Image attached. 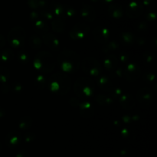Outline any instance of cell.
Here are the masks:
<instances>
[{"instance_id": "6da1fadb", "label": "cell", "mask_w": 157, "mask_h": 157, "mask_svg": "<svg viewBox=\"0 0 157 157\" xmlns=\"http://www.w3.org/2000/svg\"><path fill=\"white\" fill-rule=\"evenodd\" d=\"M58 64L64 72H75L81 64V58L78 53L69 49L63 50L58 58Z\"/></svg>"}, {"instance_id": "7a4b0ae2", "label": "cell", "mask_w": 157, "mask_h": 157, "mask_svg": "<svg viewBox=\"0 0 157 157\" xmlns=\"http://www.w3.org/2000/svg\"><path fill=\"white\" fill-rule=\"evenodd\" d=\"M48 85L53 92L64 95L70 90L71 83L64 73H55L49 78Z\"/></svg>"}, {"instance_id": "3957f363", "label": "cell", "mask_w": 157, "mask_h": 157, "mask_svg": "<svg viewBox=\"0 0 157 157\" xmlns=\"http://www.w3.org/2000/svg\"><path fill=\"white\" fill-rule=\"evenodd\" d=\"M34 65L41 73H49L55 67V61L52 54L43 51L38 52L35 57Z\"/></svg>"}, {"instance_id": "277c9868", "label": "cell", "mask_w": 157, "mask_h": 157, "mask_svg": "<svg viewBox=\"0 0 157 157\" xmlns=\"http://www.w3.org/2000/svg\"><path fill=\"white\" fill-rule=\"evenodd\" d=\"M74 90L79 98H87L90 97L94 90V83L92 80L81 78L77 80L74 85Z\"/></svg>"}, {"instance_id": "5b68a950", "label": "cell", "mask_w": 157, "mask_h": 157, "mask_svg": "<svg viewBox=\"0 0 157 157\" xmlns=\"http://www.w3.org/2000/svg\"><path fill=\"white\" fill-rule=\"evenodd\" d=\"M25 32L21 27H15L9 32L8 41L13 48H20L25 41Z\"/></svg>"}, {"instance_id": "8992f818", "label": "cell", "mask_w": 157, "mask_h": 157, "mask_svg": "<svg viewBox=\"0 0 157 157\" xmlns=\"http://www.w3.org/2000/svg\"><path fill=\"white\" fill-rule=\"evenodd\" d=\"M83 70L86 74L98 76L102 71V67L99 61L92 57H87L83 62Z\"/></svg>"}, {"instance_id": "52a82bcc", "label": "cell", "mask_w": 157, "mask_h": 157, "mask_svg": "<svg viewBox=\"0 0 157 157\" xmlns=\"http://www.w3.org/2000/svg\"><path fill=\"white\" fill-rule=\"evenodd\" d=\"M89 30H90V29H89V26L87 25L78 23V24L75 25L71 30L70 31V36L71 38L75 40L83 38L87 35Z\"/></svg>"}, {"instance_id": "ba28073f", "label": "cell", "mask_w": 157, "mask_h": 157, "mask_svg": "<svg viewBox=\"0 0 157 157\" xmlns=\"http://www.w3.org/2000/svg\"><path fill=\"white\" fill-rule=\"evenodd\" d=\"M95 40L100 43H104L109 39V31L103 27H98L93 31Z\"/></svg>"}, {"instance_id": "9c48e42d", "label": "cell", "mask_w": 157, "mask_h": 157, "mask_svg": "<svg viewBox=\"0 0 157 157\" xmlns=\"http://www.w3.org/2000/svg\"><path fill=\"white\" fill-rule=\"evenodd\" d=\"M43 41L45 43L46 45L48 46L50 48L53 50H58L59 48V41L54 35L50 33H45L42 36Z\"/></svg>"}, {"instance_id": "30bf717a", "label": "cell", "mask_w": 157, "mask_h": 157, "mask_svg": "<svg viewBox=\"0 0 157 157\" xmlns=\"http://www.w3.org/2000/svg\"><path fill=\"white\" fill-rule=\"evenodd\" d=\"M81 15L87 21H93L95 18V11L92 6L84 5L81 9Z\"/></svg>"}, {"instance_id": "8fae6325", "label": "cell", "mask_w": 157, "mask_h": 157, "mask_svg": "<svg viewBox=\"0 0 157 157\" xmlns=\"http://www.w3.org/2000/svg\"><path fill=\"white\" fill-rule=\"evenodd\" d=\"M125 76L128 81H136L140 76V70L136 66L130 64L127 67L125 71Z\"/></svg>"}, {"instance_id": "7c38bea8", "label": "cell", "mask_w": 157, "mask_h": 157, "mask_svg": "<svg viewBox=\"0 0 157 157\" xmlns=\"http://www.w3.org/2000/svg\"><path fill=\"white\" fill-rule=\"evenodd\" d=\"M153 95L151 90L148 88H141L138 90V100L141 104H148L151 101Z\"/></svg>"}, {"instance_id": "4fadbf2b", "label": "cell", "mask_w": 157, "mask_h": 157, "mask_svg": "<svg viewBox=\"0 0 157 157\" xmlns=\"http://www.w3.org/2000/svg\"><path fill=\"white\" fill-rule=\"evenodd\" d=\"M143 12V7L136 2H132L127 10V13L130 18H136Z\"/></svg>"}, {"instance_id": "5bb4252c", "label": "cell", "mask_w": 157, "mask_h": 157, "mask_svg": "<svg viewBox=\"0 0 157 157\" xmlns=\"http://www.w3.org/2000/svg\"><path fill=\"white\" fill-rule=\"evenodd\" d=\"M21 136L17 131H11L6 136V143L9 147H15L19 144Z\"/></svg>"}, {"instance_id": "9a60e30c", "label": "cell", "mask_w": 157, "mask_h": 157, "mask_svg": "<svg viewBox=\"0 0 157 157\" xmlns=\"http://www.w3.org/2000/svg\"><path fill=\"white\" fill-rule=\"evenodd\" d=\"M120 103H121V105L127 110H130L135 105L134 99L130 94H125L121 97L120 99Z\"/></svg>"}, {"instance_id": "2e32d148", "label": "cell", "mask_w": 157, "mask_h": 157, "mask_svg": "<svg viewBox=\"0 0 157 157\" xmlns=\"http://www.w3.org/2000/svg\"><path fill=\"white\" fill-rule=\"evenodd\" d=\"M109 12L114 18H120L123 15V10L121 6L117 4H113L109 7Z\"/></svg>"}, {"instance_id": "e0dca14e", "label": "cell", "mask_w": 157, "mask_h": 157, "mask_svg": "<svg viewBox=\"0 0 157 157\" xmlns=\"http://www.w3.org/2000/svg\"><path fill=\"white\" fill-rule=\"evenodd\" d=\"M80 112H81V114L83 117H89L92 116V114H93V109L91 108V106L88 103H83L81 105Z\"/></svg>"}, {"instance_id": "ac0fdd59", "label": "cell", "mask_w": 157, "mask_h": 157, "mask_svg": "<svg viewBox=\"0 0 157 157\" xmlns=\"http://www.w3.org/2000/svg\"><path fill=\"white\" fill-rule=\"evenodd\" d=\"M32 125V118L30 116H25L21 118L19 121L20 129L23 130H28Z\"/></svg>"}, {"instance_id": "d6986e66", "label": "cell", "mask_w": 157, "mask_h": 157, "mask_svg": "<svg viewBox=\"0 0 157 157\" xmlns=\"http://www.w3.org/2000/svg\"><path fill=\"white\" fill-rule=\"evenodd\" d=\"M29 44L33 49H39L41 47L42 42L39 37L37 35H32L29 38Z\"/></svg>"}, {"instance_id": "ffe728a7", "label": "cell", "mask_w": 157, "mask_h": 157, "mask_svg": "<svg viewBox=\"0 0 157 157\" xmlns=\"http://www.w3.org/2000/svg\"><path fill=\"white\" fill-rule=\"evenodd\" d=\"M52 28L57 32H63L65 29V24L61 19H55L52 21Z\"/></svg>"}, {"instance_id": "44dd1931", "label": "cell", "mask_w": 157, "mask_h": 157, "mask_svg": "<svg viewBox=\"0 0 157 157\" xmlns=\"http://www.w3.org/2000/svg\"><path fill=\"white\" fill-rule=\"evenodd\" d=\"M35 25L37 32H38V33L43 34V35L45 34L46 32L48 31V27L47 25L44 22H43L42 21H41V20H38V21H35Z\"/></svg>"}, {"instance_id": "7402d4cb", "label": "cell", "mask_w": 157, "mask_h": 157, "mask_svg": "<svg viewBox=\"0 0 157 157\" xmlns=\"http://www.w3.org/2000/svg\"><path fill=\"white\" fill-rule=\"evenodd\" d=\"M47 84H48V81L44 75H40L35 78V84H36L35 86H36L39 89L44 88Z\"/></svg>"}, {"instance_id": "603a6c76", "label": "cell", "mask_w": 157, "mask_h": 157, "mask_svg": "<svg viewBox=\"0 0 157 157\" xmlns=\"http://www.w3.org/2000/svg\"><path fill=\"white\" fill-rule=\"evenodd\" d=\"M1 57L5 61H12L14 58V52L11 49H6L1 53Z\"/></svg>"}, {"instance_id": "cb8c5ba5", "label": "cell", "mask_w": 157, "mask_h": 157, "mask_svg": "<svg viewBox=\"0 0 157 157\" xmlns=\"http://www.w3.org/2000/svg\"><path fill=\"white\" fill-rule=\"evenodd\" d=\"M10 77V72L7 68L3 67H0V81H8V79Z\"/></svg>"}, {"instance_id": "d4e9b609", "label": "cell", "mask_w": 157, "mask_h": 157, "mask_svg": "<svg viewBox=\"0 0 157 157\" xmlns=\"http://www.w3.org/2000/svg\"><path fill=\"white\" fill-rule=\"evenodd\" d=\"M117 61L116 58L113 56H109L107 59L105 60V62H104V65L107 68H113L115 66L117 65Z\"/></svg>"}, {"instance_id": "484cf974", "label": "cell", "mask_w": 157, "mask_h": 157, "mask_svg": "<svg viewBox=\"0 0 157 157\" xmlns=\"http://www.w3.org/2000/svg\"><path fill=\"white\" fill-rule=\"evenodd\" d=\"M95 99H96L97 101H98V102L101 104H109L111 103V100H110V98H107V97H105V96H104V95H101V94L98 95Z\"/></svg>"}, {"instance_id": "4316f807", "label": "cell", "mask_w": 157, "mask_h": 157, "mask_svg": "<svg viewBox=\"0 0 157 157\" xmlns=\"http://www.w3.org/2000/svg\"><path fill=\"white\" fill-rule=\"evenodd\" d=\"M53 12L58 15H63V14H64V15H65L66 14L65 9H64V7H62L61 5H57L56 6H55V7H54V9H53Z\"/></svg>"}, {"instance_id": "83f0119b", "label": "cell", "mask_w": 157, "mask_h": 157, "mask_svg": "<svg viewBox=\"0 0 157 157\" xmlns=\"http://www.w3.org/2000/svg\"><path fill=\"white\" fill-rule=\"evenodd\" d=\"M122 38L124 42L132 43V41H133V35H130V33H124L122 35Z\"/></svg>"}, {"instance_id": "f1b7e54d", "label": "cell", "mask_w": 157, "mask_h": 157, "mask_svg": "<svg viewBox=\"0 0 157 157\" xmlns=\"http://www.w3.org/2000/svg\"><path fill=\"white\" fill-rule=\"evenodd\" d=\"M100 85H101V87H103L104 89H105V87L108 88V87H110V81L107 78H101L100 79Z\"/></svg>"}, {"instance_id": "f546056e", "label": "cell", "mask_w": 157, "mask_h": 157, "mask_svg": "<svg viewBox=\"0 0 157 157\" xmlns=\"http://www.w3.org/2000/svg\"><path fill=\"white\" fill-rule=\"evenodd\" d=\"M29 6L32 8H38L41 5L40 0H29Z\"/></svg>"}, {"instance_id": "4dcf8cb0", "label": "cell", "mask_w": 157, "mask_h": 157, "mask_svg": "<svg viewBox=\"0 0 157 157\" xmlns=\"http://www.w3.org/2000/svg\"><path fill=\"white\" fill-rule=\"evenodd\" d=\"M19 55V60L21 61V62H28L29 61V56L27 55V54L24 53V52H19L18 53Z\"/></svg>"}, {"instance_id": "1f68e13d", "label": "cell", "mask_w": 157, "mask_h": 157, "mask_svg": "<svg viewBox=\"0 0 157 157\" xmlns=\"http://www.w3.org/2000/svg\"><path fill=\"white\" fill-rule=\"evenodd\" d=\"M16 157H30V156H29V153L27 151H25V150H21V151H20L16 155Z\"/></svg>"}, {"instance_id": "d6a6232c", "label": "cell", "mask_w": 157, "mask_h": 157, "mask_svg": "<svg viewBox=\"0 0 157 157\" xmlns=\"http://www.w3.org/2000/svg\"><path fill=\"white\" fill-rule=\"evenodd\" d=\"M5 43H6V41H5V38H3L2 35H0V48L2 47L3 45L5 44Z\"/></svg>"}, {"instance_id": "836d02e7", "label": "cell", "mask_w": 157, "mask_h": 157, "mask_svg": "<svg viewBox=\"0 0 157 157\" xmlns=\"http://www.w3.org/2000/svg\"><path fill=\"white\" fill-rule=\"evenodd\" d=\"M1 149H2V144H0V150H1Z\"/></svg>"}]
</instances>
